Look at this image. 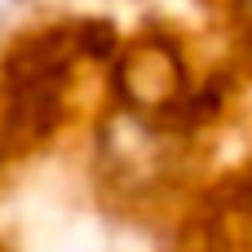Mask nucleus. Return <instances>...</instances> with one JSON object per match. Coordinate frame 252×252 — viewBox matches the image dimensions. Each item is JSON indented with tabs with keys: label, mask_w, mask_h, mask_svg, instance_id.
Listing matches in <instances>:
<instances>
[{
	"label": "nucleus",
	"mask_w": 252,
	"mask_h": 252,
	"mask_svg": "<svg viewBox=\"0 0 252 252\" xmlns=\"http://www.w3.org/2000/svg\"><path fill=\"white\" fill-rule=\"evenodd\" d=\"M4 9H9V0H0V13H4Z\"/></svg>",
	"instance_id": "obj_1"
},
{
	"label": "nucleus",
	"mask_w": 252,
	"mask_h": 252,
	"mask_svg": "<svg viewBox=\"0 0 252 252\" xmlns=\"http://www.w3.org/2000/svg\"><path fill=\"white\" fill-rule=\"evenodd\" d=\"M244 4H248V9H252V0H244Z\"/></svg>",
	"instance_id": "obj_2"
}]
</instances>
